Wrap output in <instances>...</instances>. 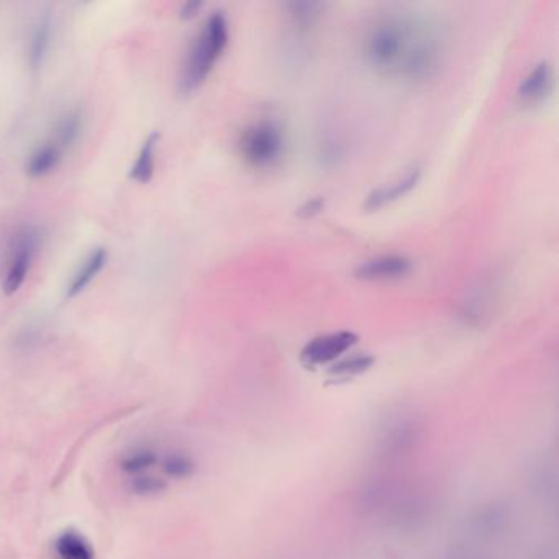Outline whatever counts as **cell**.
I'll list each match as a JSON object with an SVG mask.
<instances>
[{
  "label": "cell",
  "mask_w": 559,
  "mask_h": 559,
  "mask_svg": "<svg viewBox=\"0 0 559 559\" xmlns=\"http://www.w3.org/2000/svg\"><path fill=\"white\" fill-rule=\"evenodd\" d=\"M363 55L377 73L420 84L439 73L443 37L430 20L397 13L383 17L368 30Z\"/></svg>",
  "instance_id": "6da1fadb"
},
{
  "label": "cell",
  "mask_w": 559,
  "mask_h": 559,
  "mask_svg": "<svg viewBox=\"0 0 559 559\" xmlns=\"http://www.w3.org/2000/svg\"><path fill=\"white\" fill-rule=\"evenodd\" d=\"M228 45V22L222 12H215L192 40L179 75V89L191 93L204 84Z\"/></svg>",
  "instance_id": "7a4b0ae2"
},
{
  "label": "cell",
  "mask_w": 559,
  "mask_h": 559,
  "mask_svg": "<svg viewBox=\"0 0 559 559\" xmlns=\"http://www.w3.org/2000/svg\"><path fill=\"white\" fill-rule=\"evenodd\" d=\"M240 153L253 168L264 169L280 163L286 151V133L278 121L260 120L240 137Z\"/></svg>",
  "instance_id": "3957f363"
},
{
  "label": "cell",
  "mask_w": 559,
  "mask_h": 559,
  "mask_svg": "<svg viewBox=\"0 0 559 559\" xmlns=\"http://www.w3.org/2000/svg\"><path fill=\"white\" fill-rule=\"evenodd\" d=\"M40 243H41V230L37 225H23L12 236L7 256V271L4 278V292L7 296L19 292L23 282L27 280Z\"/></svg>",
  "instance_id": "277c9868"
},
{
  "label": "cell",
  "mask_w": 559,
  "mask_h": 559,
  "mask_svg": "<svg viewBox=\"0 0 559 559\" xmlns=\"http://www.w3.org/2000/svg\"><path fill=\"white\" fill-rule=\"evenodd\" d=\"M419 437L420 427L417 420L412 415H397L384 423L376 441V448L381 457H401L415 447Z\"/></svg>",
  "instance_id": "5b68a950"
},
{
  "label": "cell",
  "mask_w": 559,
  "mask_h": 559,
  "mask_svg": "<svg viewBox=\"0 0 559 559\" xmlns=\"http://www.w3.org/2000/svg\"><path fill=\"white\" fill-rule=\"evenodd\" d=\"M358 342V335L353 332H336L328 335L317 336L304 346L300 359L308 368L333 363L342 354L351 350Z\"/></svg>",
  "instance_id": "8992f818"
},
{
  "label": "cell",
  "mask_w": 559,
  "mask_h": 559,
  "mask_svg": "<svg viewBox=\"0 0 559 559\" xmlns=\"http://www.w3.org/2000/svg\"><path fill=\"white\" fill-rule=\"evenodd\" d=\"M555 87V73L548 61H541L525 75L517 91V99L523 107H535L545 102Z\"/></svg>",
  "instance_id": "52a82bcc"
},
{
  "label": "cell",
  "mask_w": 559,
  "mask_h": 559,
  "mask_svg": "<svg viewBox=\"0 0 559 559\" xmlns=\"http://www.w3.org/2000/svg\"><path fill=\"white\" fill-rule=\"evenodd\" d=\"M412 271V262L404 256H379L361 262L354 276L361 280H395Z\"/></svg>",
  "instance_id": "ba28073f"
},
{
  "label": "cell",
  "mask_w": 559,
  "mask_h": 559,
  "mask_svg": "<svg viewBox=\"0 0 559 559\" xmlns=\"http://www.w3.org/2000/svg\"><path fill=\"white\" fill-rule=\"evenodd\" d=\"M420 177H421V169L419 166H413L409 169L404 176L397 177L395 181H392L386 186L374 189L369 196L366 197L364 209L368 212L379 210L383 207L389 206L392 202L399 200L401 197L407 196L413 187L419 184Z\"/></svg>",
  "instance_id": "9c48e42d"
},
{
  "label": "cell",
  "mask_w": 559,
  "mask_h": 559,
  "mask_svg": "<svg viewBox=\"0 0 559 559\" xmlns=\"http://www.w3.org/2000/svg\"><path fill=\"white\" fill-rule=\"evenodd\" d=\"M509 513L499 503H487L479 509H475L469 517V530L481 540L494 538L495 535L502 533L507 525Z\"/></svg>",
  "instance_id": "30bf717a"
},
{
  "label": "cell",
  "mask_w": 559,
  "mask_h": 559,
  "mask_svg": "<svg viewBox=\"0 0 559 559\" xmlns=\"http://www.w3.org/2000/svg\"><path fill=\"white\" fill-rule=\"evenodd\" d=\"M109 260V253L105 252V248H95L93 252L85 256L84 262L79 264V268L73 274V278L69 280L67 288H66V298H75L84 292L85 288L93 282L97 274L105 268Z\"/></svg>",
  "instance_id": "8fae6325"
},
{
  "label": "cell",
  "mask_w": 559,
  "mask_h": 559,
  "mask_svg": "<svg viewBox=\"0 0 559 559\" xmlns=\"http://www.w3.org/2000/svg\"><path fill=\"white\" fill-rule=\"evenodd\" d=\"M53 37V17L49 12L40 15L30 37L29 65L33 71H38L47 61L48 51Z\"/></svg>",
  "instance_id": "7c38bea8"
},
{
  "label": "cell",
  "mask_w": 559,
  "mask_h": 559,
  "mask_svg": "<svg viewBox=\"0 0 559 559\" xmlns=\"http://www.w3.org/2000/svg\"><path fill=\"white\" fill-rule=\"evenodd\" d=\"M58 559H95L93 545L79 531L66 530L55 543Z\"/></svg>",
  "instance_id": "4fadbf2b"
},
{
  "label": "cell",
  "mask_w": 559,
  "mask_h": 559,
  "mask_svg": "<svg viewBox=\"0 0 559 559\" xmlns=\"http://www.w3.org/2000/svg\"><path fill=\"white\" fill-rule=\"evenodd\" d=\"M161 135L158 131H153L148 138L143 143L138 158L135 161L130 171V177L138 184H148L155 174V153L158 148Z\"/></svg>",
  "instance_id": "5bb4252c"
},
{
  "label": "cell",
  "mask_w": 559,
  "mask_h": 559,
  "mask_svg": "<svg viewBox=\"0 0 559 559\" xmlns=\"http://www.w3.org/2000/svg\"><path fill=\"white\" fill-rule=\"evenodd\" d=\"M61 161V148L57 143H45L40 145L31 155L27 163V174L30 177H43L58 168Z\"/></svg>",
  "instance_id": "9a60e30c"
},
{
  "label": "cell",
  "mask_w": 559,
  "mask_h": 559,
  "mask_svg": "<svg viewBox=\"0 0 559 559\" xmlns=\"http://www.w3.org/2000/svg\"><path fill=\"white\" fill-rule=\"evenodd\" d=\"M158 463V455L149 447H137L121 457L120 467L125 475H138L149 473V469Z\"/></svg>",
  "instance_id": "2e32d148"
},
{
  "label": "cell",
  "mask_w": 559,
  "mask_h": 559,
  "mask_svg": "<svg viewBox=\"0 0 559 559\" xmlns=\"http://www.w3.org/2000/svg\"><path fill=\"white\" fill-rule=\"evenodd\" d=\"M346 143L335 133H326L317 145V158L325 168H338L345 161Z\"/></svg>",
  "instance_id": "e0dca14e"
},
{
  "label": "cell",
  "mask_w": 559,
  "mask_h": 559,
  "mask_svg": "<svg viewBox=\"0 0 559 559\" xmlns=\"http://www.w3.org/2000/svg\"><path fill=\"white\" fill-rule=\"evenodd\" d=\"M83 131V112L73 109L66 112L57 125V145L59 148H71Z\"/></svg>",
  "instance_id": "ac0fdd59"
},
{
  "label": "cell",
  "mask_w": 559,
  "mask_h": 559,
  "mask_svg": "<svg viewBox=\"0 0 559 559\" xmlns=\"http://www.w3.org/2000/svg\"><path fill=\"white\" fill-rule=\"evenodd\" d=\"M286 9H288V15L294 27H297L298 30H307L320 19L324 4L312 2V0L310 2H289Z\"/></svg>",
  "instance_id": "d6986e66"
},
{
  "label": "cell",
  "mask_w": 559,
  "mask_h": 559,
  "mask_svg": "<svg viewBox=\"0 0 559 559\" xmlns=\"http://www.w3.org/2000/svg\"><path fill=\"white\" fill-rule=\"evenodd\" d=\"M373 364L374 358L371 354H353V356L333 364L330 368V376L340 377V379H348V377H354V376H359V374L369 371L373 368Z\"/></svg>",
  "instance_id": "ffe728a7"
},
{
  "label": "cell",
  "mask_w": 559,
  "mask_h": 559,
  "mask_svg": "<svg viewBox=\"0 0 559 559\" xmlns=\"http://www.w3.org/2000/svg\"><path fill=\"white\" fill-rule=\"evenodd\" d=\"M161 469L171 479H187L194 475L196 463L187 453L171 451L161 459Z\"/></svg>",
  "instance_id": "44dd1931"
},
{
  "label": "cell",
  "mask_w": 559,
  "mask_h": 559,
  "mask_svg": "<svg viewBox=\"0 0 559 559\" xmlns=\"http://www.w3.org/2000/svg\"><path fill=\"white\" fill-rule=\"evenodd\" d=\"M131 492L141 497H149V495H156L163 492L166 489V481L158 475H133L129 483Z\"/></svg>",
  "instance_id": "7402d4cb"
},
{
  "label": "cell",
  "mask_w": 559,
  "mask_h": 559,
  "mask_svg": "<svg viewBox=\"0 0 559 559\" xmlns=\"http://www.w3.org/2000/svg\"><path fill=\"white\" fill-rule=\"evenodd\" d=\"M325 209V199L324 197H314V199H308L302 206L297 209V215L304 220L308 218H314L315 215L320 214L322 210Z\"/></svg>",
  "instance_id": "603a6c76"
},
{
  "label": "cell",
  "mask_w": 559,
  "mask_h": 559,
  "mask_svg": "<svg viewBox=\"0 0 559 559\" xmlns=\"http://www.w3.org/2000/svg\"><path fill=\"white\" fill-rule=\"evenodd\" d=\"M202 9V2H197V0H191L182 5L181 9V17L182 19H192L199 13V10Z\"/></svg>",
  "instance_id": "cb8c5ba5"
},
{
  "label": "cell",
  "mask_w": 559,
  "mask_h": 559,
  "mask_svg": "<svg viewBox=\"0 0 559 559\" xmlns=\"http://www.w3.org/2000/svg\"><path fill=\"white\" fill-rule=\"evenodd\" d=\"M448 559H477L475 558V556H473V553H471V551L467 550H457V551H453V553H451V556H449V558Z\"/></svg>",
  "instance_id": "d4e9b609"
}]
</instances>
